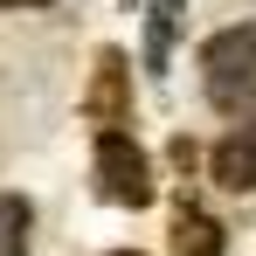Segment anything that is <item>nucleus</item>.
I'll list each match as a JSON object with an SVG mask.
<instances>
[{
	"mask_svg": "<svg viewBox=\"0 0 256 256\" xmlns=\"http://www.w3.org/2000/svg\"><path fill=\"white\" fill-rule=\"evenodd\" d=\"M201 90L222 118H256V21H236L201 48Z\"/></svg>",
	"mask_w": 256,
	"mask_h": 256,
	"instance_id": "nucleus-1",
	"label": "nucleus"
},
{
	"mask_svg": "<svg viewBox=\"0 0 256 256\" xmlns=\"http://www.w3.org/2000/svg\"><path fill=\"white\" fill-rule=\"evenodd\" d=\"M97 194L111 208H146L152 201V160L138 152L132 132H97Z\"/></svg>",
	"mask_w": 256,
	"mask_h": 256,
	"instance_id": "nucleus-2",
	"label": "nucleus"
},
{
	"mask_svg": "<svg viewBox=\"0 0 256 256\" xmlns=\"http://www.w3.org/2000/svg\"><path fill=\"white\" fill-rule=\"evenodd\" d=\"M84 118L97 132H125V118H132V70H125L118 48H97V76H90Z\"/></svg>",
	"mask_w": 256,
	"mask_h": 256,
	"instance_id": "nucleus-3",
	"label": "nucleus"
},
{
	"mask_svg": "<svg viewBox=\"0 0 256 256\" xmlns=\"http://www.w3.org/2000/svg\"><path fill=\"white\" fill-rule=\"evenodd\" d=\"M208 166H214V187L250 194V187H256V118H242V125H236L222 146H214V152H208Z\"/></svg>",
	"mask_w": 256,
	"mask_h": 256,
	"instance_id": "nucleus-4",
	"label": "nucleus"
},
{
	"mask_svg": "<svg viewBox=\"0 0 256 256\" xmlns=\"http://www.w3.org/2000/svg\"><path fill=\"white\" fill-rule=\"evenodd\" d=\"M173 250L180 256H222V222L201 208H180L173 214Z\"/></svg>",
	"mask_w": 256,
	"mask_h": 256,
	"instance_id": "nucleus-5",
	"label": "nucleus"
},
{
	"mask_svg": "<svg viewBox=\"0 0 256 256\" xmlns=\"http://www.w3.org/2000/svg\"><path fill=\"white\" fill-rule=\"evenodd\" d=\"M28 228H35V208L21 194H0V256H28Z\"/></svg>",
	"mask_w": 256,
	"mask_h": 256,
	"instance_id": "nucleus-6",
	"label": "nucleus"
},
{
	"mask_svg": "<svg viewBox=\"0 0 256 256\" xmlns=\"http://www.w3.org/2000/svg\"><path fill=\"white\" fill-rule=\"evenodd\" d=\"M0 7H48V0H0Z\"/></svg>",
	"mask_w": 256,
	"mask_h": 256,
	"instance_id": "nucleus-7",
	"label": "nucleus"
},
{
	"mask_svg": "<svg viewBox=\"0 0 256 256\" xmlns=\"http://www.w3.org/2000/svg\"><path fill=\"white\" fill-rule=\"evenodd\" d=\"M111 256H138V250H111Z\"/></svg>",
	"mask_w": 256,
	"mask_h": 256,
	"instance_id": "nucleus-8",
	"label": "nucleus"
}]
</instances>
